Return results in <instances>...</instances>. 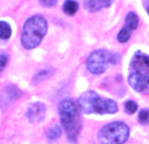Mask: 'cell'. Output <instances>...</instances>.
Masks as SVG:
<instances>
[{"label":"cell","instance_id":"cell-13","mask_svg":"<svg viewBox=\"0 0 149 144\" xmlns=\"http://www.w3.org/2000/svg\"><path fill=\"white\" fill-rule=\"evenodd\" d=\"M10 34H12V29H10L9 24L1 21V22H0V38L8 39L10 37Z\"/></svg>","mask_w":149,"mask_h":144},{"label":"cell","instance_id":"cell-14","mask_svg":"<svg viewBox=\"0 0 149 144\" xmlns=\"http://www.w3.org/2000/svg\"><path fill=\"white\" fill-rule=\"evenodd\" d=\"M60 134H62V130H60L59 126H51L50 130L47 131V138L50 140H56L60 136Z\"/></svg>","mask_w":149,"mask_h":144},{"label":"cell","instance_id":"cell-12","mask_svg":"<svg viewBox=\"0 0 149 144\" xmlns=\"http://www.w3.org/2000/svg\"><path fill=\"white\" fill-rule=\"evenodd\" d=\"M126 25L127 28H130L131 30H134V29L137 28V25H139V18H137V16L135 15L134 12L128 13L126 17Z\"/></svg>","mask_w":149,"mask_h":144},{"label":"cell","instance_id":"cell-11","mask_svg":"<svg viewBox=\"0 0 149 144\" xmlns=\"http://www.w3.org/2000/svg\"><path fill=\"white\" fill-rule=\"evenodd\" d=\"M54 73V71L52 70H50V68H46V70H43V71H39L38 73L34 76V79H33V82L34 84H38V82H41L42 80H46V79H49L51 75Z\"/></svg>","mask_w":149,"mask_h":144},{"label":"cell","instance_id":"cell-4","mask_svg":"<svg viewBox=\"0 0 149 144\" xmlns=\"http://www.w3.org/2000/svg\"><path fill=\"white\" fill-rule=\"evenodd\" d=\"M59 113L62 124L71 140H76L81 129V121L79 117V110L72 100H64L59 105Z\"/></svg>","mask_w":149,"mask_h":144},{"label":"cell","instance_id":"cell-15","mask_svg":"<svg viewBox=\"0 0 149 144\" xmlns=\"http://www.w3.org/2000/svg\"><path fill=\"white\" fill-rule=\"evenodd\" d=\"M130 37H131V29L130 28H123L120 31H119L118 34V41L122 42V43H124V42H127L130 39Z\"/></svg>","mask_w":149,"mask_h":144},{"label":"cell","instance_id":"cell-9","mask_svg":"<svg viewBox=\"0 0 149 144\" xmlns=\"http://www.w3.org/2000/svg\"><path fill=\"white\" fill-rule=\"evenodd\" d=\"M18 94H20V92L17 90V88H15V87H7L4 90H3L1 98L5 101V103H9L10 101H13L15 98H17Z\"/></svg>","mask_w":149,"mask_h":144},{"label":"cell","instance_id":"cell-5","mask_svg":"<svg viewBox=\"0 0 149 144\" xmlns=\"http://www.w3.org/2000/svg\"><path fill=\"white\" fill-rule=\"evenodd\" d=\"M130 130L123 122H114L102 127L98 134L101 144H123L128 139Z\"/></svg>","mask_w":149,"mask_h":144},{"label":"cell","instance_id":"cell-2","mask_svg":"<svg viewBox=\"0 0 149 144\" xmlns=\"http://www.w3.org/2000/svg\"><path fill=\"white\" fill-rule=\"evenodd\" d=\"M47 31V21L43 16L36 15L26 20L21 34V43L25 49L30 50L37 47L43 39Z\"/></svg>","mask_w":149,"mask_h":144},{"label":"cell","instance_id":"cell-6","mask_svg":"<svg viewBox=\"0 0 149 144\" xmlns=\"http://www.w3.org/2000/svg\"><path fill=\"white\" fill-rule=\"evenodd\" d=\"M119 62V54H111L106 50H97L92 52L86 60V67L92 73L100 75L106 71L109 64Z\"/></svg>","mask_w":149,"mask_h":144},{"label":"cell","instance_id":"cell-8","mask_svg":"<svg viewBox=\"0 0 149 144\" xmlns=\"http://www.w3.org/2000/svg\"><path fill=\"white\" fill-rule=\"evenodd\" d=\"M111 3H113V0H85L84 7L89 12H97V10L102 9V8L110 7Z\"/></svg>","mask_w":149,"mask_h":144},{"label":"cell","instance_id":"cell-3","mask_svg":"<svg viewBox=\"0 0 149 144\" xmlns=\"http://www.w3.org/2000/svg\"><path fill=\"white\" fill-rule=\"evenodd\" d=\"M79 106L85 114H114L118 111V105L115 101L102 98L95 92H85L80 97Z\"/></svg>","mask_w":149,"mask_h":144},{"label":"cell","instance_id":"cell-20","mask_svg":"<svg viewBox=\"0 0 149 144\" xmlns=\"http://www.w3.org/2000/svg\"><path fill=\"white\" fill-rule=\"evenodd\" d=\"M148 12H149V9H148Z\"/></svg>","mask_w":149,"mask_h":144},{"label":"cell","instance_id":"cell-7","mask_svg":"<svg viewBox=\"0 0 149 144\" xmlns=\"http://www.w3.org/2000/svg\"><path fill=\"white\" fill-rule=\"evenodd\" d=\"M45 114H46V108H45L43 103L36 102L30 105V108L28 109V119L33 123L41 122L45 118Z\"/></svg>","mask_w":149,"mask_h":144},{"label":"cell","instance_id":"cell-19","mask_svg":"<svg viewBox=\"0 0 149 144\" xmlns=\"http://www.w3.org/2000/svg\"><path fill=\"white\" fill-rule=\"evenodd\" d=\"M56 1L58 0H39V3H41L43 7H54L55 4H56Z\"/></svg>","mask_w":149,"mask_h":144},{"label":"cell","instance_id":"cell-1","mask_svg":"<svg viewBox=\"0 0 149 144\" xmlns=\"http://www.w3.org/2000/svg\"><path fill=\"white\" fill-rule=\"evenodd\" d=\"M128 82L136 92L149 93V57L136 52L130 64Z\"/></svg>","mask_w":149,"mask_h":144},{"label":"cell","instance_id":"cell-10","mask_svg":"<svg viewBox=\"0 0 149 144\" xmlns=\"http://www.w3.org/2000/svg\"><path fill=\"white\" fill-rule=\"evenodd\" d=\"M79 9V4H77L74 0H67V1L63 4V10L67 13L68 16H73L74 13Z\"/></svg>","mask_w":149,"mask_h":144},{"label":"cell","instance_id":"cell-16","mask_svg":"<svg viewBox=\"0 0 149 144\" xmlns=\"http://www.w3.org/2000/svg\"><path fill=\"white\" fill-rule=\"evenodd\" d=\"M124 108H126V111L128 114H134V113H136V110H137V105L134 101H127Z\"/></svg>","mask_w":149,"mask_h":144},{"label":"cell","instance_id":"cell-18","mask_svg":"<svg viewBox=\"0 0 149 144\" xmlns=\"http://www.w3.org/2000/svg\"><path fill=\"white\" fill-rule=\"evenodd\" d=\"M8 63V55H0V72L5 68V66H7Z\"/></svg>","mask_w":149,"mask_h":144},{"label":"cell","instance_id":"cell-17","mask_svg":"<svg viewBox=\"0 0 149 144\" xmlns=\"http://www.w3.org/2000/svg\"><path fill=\"white\" fill-rule=\"evenodd\" d=\"M149 119V110L148 109H145V110H141L139 114V121L141 122V123H145V122H148Z\"/></svg>","mask_w":149,"mask_h":144}]
</instances>
